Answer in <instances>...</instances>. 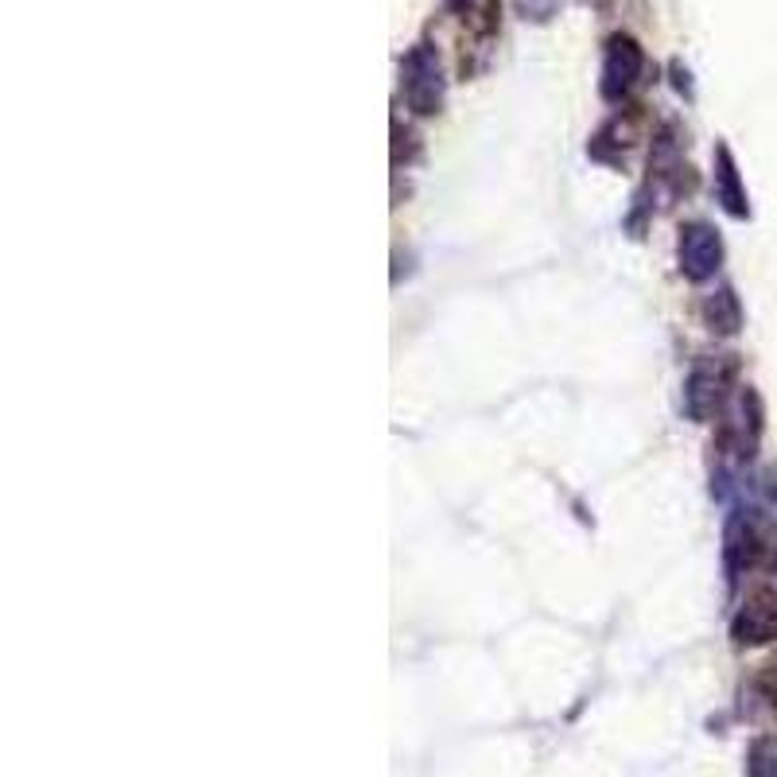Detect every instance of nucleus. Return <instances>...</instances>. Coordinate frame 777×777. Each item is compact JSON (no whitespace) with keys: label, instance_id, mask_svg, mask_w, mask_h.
Returning a JSON list of instances; mask_svg holds the SVG:
<instances>
[{"label":"nucleus","instance_id":"obj_12","mask_svg":"<svg viewBox=\"0 0 777 777\" xmlns=\"http://www.w3.org/2000/svg\"><path fill=\"white\" fill-rule=\"evenodd\" d=\"M669 71H672V82H677V89H680V94H692L689 71H684V66H680V63H672V66H669Z\"/></svg>","mask_w":777,"mask_h":777},{"label":"nucleus","instance_id":"obj_5","mask_svg":"<svg viewBox=\"0 0 777 777\" xmlns=\"http://www.w3.org/2000/svg\"><path fill=\"white\" fill-rule=\"evenodd\" d=\"M727 556L742 568H758V563H777V541L751 518L731 521L727 529Z\"/></svg>","mask_w":777,"mask_h":777},{"label":"nucleus","instance_id":"obj_6","mask_svg":"<svg viewBox=\"0 0 777 777\" xmlns=\"http://www.w3.org/2000/svg\"><path fill=\"white\" fill-rule=\"evenodd\" d=\"M715 195L727 206V215L734 218H746V210H751V206H746V191H742L739 168H734V156L727 144L715 148Z\"/></svg>","mask_w":777,"mask_h":777},{"label":"nucleus","instance_id":"obj_10","mask_svg":"<svg viewBox=\"0 0 777 777\" xmlns=\"http://www.w3.org/2000/svg\"><path fill=\"white\" fill-rule=\"evenodd\" d=\"M513 9L525 24H548L563 9V0H513Z\"/></svg>","mask_w":777,"mask_h":777},{"label":"nucleus","instance_id":"obj_1","mask_svg":"<svg viewBox=\"0 0 777 777\" xmlns=\"http://www.w3.org/2000/svg\"><path fill=\"white\" fill-rule=\"evenodd\" d=\"M401 94L412 113L432 117L444 106V66L432 44H412L401 59Z\"/></svg>","mask_w":777,"mask_h":777},{"label":"nucleus","instance_id":"obj_9","mask_svg":"<svg viewBox=\"0 0 777 777\" xmlns=\"http://www.w3.org/2000/svg\"><path fill=\"white\" fill-rule=\"evenodd\" d=\"M704 315L719 335H734L742 327V307H739V300H734L731 288H719V292L704 304Z\"/></svg>","mask_w":777,"mask_h":777},{"label":"nucleus","instance_id":"obj_4","mask_svg":"<svg viewBox=\"0 0 777 777\" xmlns=\"http://www.w3.org/2000/svg\"><path fill=\"white\" fill-rule=\"evenodd\" d=\"M731 634L739 645H766L777 638V591H754L734 615Z\"/></svg>","mask_w":777,"mask_h":777},{"label":"nucleus","instance_id":"obj_3","mask_svg":"<svg viewBox=\"0 0 777 777\" xmlns=\"http://www.w3.org/2000/svg\"><path fill=\"white\" fill-rule=\"evenodd\" d=\"M719 260H724V242H719L715 226L692 222L680 230V268H684V277L696 280V284L712 280Z\"/></svg>","mask_w":777,"mask_h":777},{"label":"nucleus","instance_id":"obj_2","mask_svg":"<svg viewBox=\"0 0 777 777\" xmlns=\"http://www.w3.org/2000/svg\"><path fill=\"white\" fill-rule=\"evenodd\" d=\"M645 66L649 63H645V51L634 36H626V32L610 36L607 51H603V82H599L603 98L626 101L645 82Z\"/></svg>","mask_w":777,"mask_h":777},{"label":"nucleus","instance_id":"obj_7","mask_svg":"<svg viewBox=\"0 0 777 777\" xmlns=\"http://www.w3.org/2000/svg\"><path fill=\"white\" fill-rule=\"evenodd\" d=\"M719 377H715V369L700 366L692 369L689 377V389H684V401H689V412L696 416V421H707L715 409H719Z\"/></svg>","mask_w":777,"mask_h":777},{"label":"nucleus","instance_id":"obj_13","mask_svg":"<svg viewBox=\"0 0 777 777\" xmlns=\"http://www.w3.org/2000/svg\"><path fill=\"white\" fill-rule=\"evenodd\" d=\"M463 4H466V0H444V9H447V12H459Z\"/></svg>","mask_w":777,"mask_h":777},{"label":"nucleus","instance_id":"obj_11","mask_svg":"<svg viewBox=\"0 0 777 777\" xmlns=\"http://www.w3.org/2000/svg\"><path fill=\"white\" fill-rule=\"evenodd\" d=\"M758 684H762V692H766V696L777 704V661H774V665H766V672H762Z\"/></svg>","mask_w":777,"mask_h":777},{"label":"nucleus","instance_id":"obj_8","mask_svg":"<svg viewBox=\"0 0 777 777\" xmlns=\"http://www.w3.org/2000/svg\"><path fill=\"white\" fill-rule=\"evenodd\" d=\"M456 16L463 20L474 39H494L501 27V0H466Z\"/></svg>","mask_w":777,"mask_h":777}]
</instances>
